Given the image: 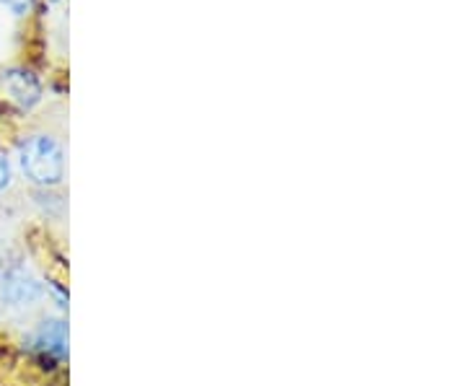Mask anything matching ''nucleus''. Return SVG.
Masks as SVG:
<instances>
[{"mask_svg":"<svg viewBox=\"0 0 466 386\" xmlns=\"http://www.w3.org/2000/svg\"><path fill=\"white\" fill-rule=\"evenodd\" d=\"M34 345L39 353L63 358L67 353V327L63 321H45L34 335Z\"/></svg>","mask_w":466,"mask_h":386,"instance_id":"obj_4","label":"nucleus"},{"mask_svg":"<svg viewBox=\"0 0 466 386\" xmlns=\"http://www.w3.org/2000/svg\"><path fill=\"white\" fill-rule=\"evenodd\" d=\"M14 16H26V14H32L34 8V0H0Z\"/></svg>","mask_w":466,"mask_h":386,"instance_id":"obj_5","label":"nucleus"},{"mask_svg":"<svg viewBox=\"0 0 466 386\" xmlns=\"http://www.w3.org/2000/svg\"><path fill=\"white\" fill-rule=\"evenodd\" d=\"M18 161L34 185L55 187L66 177V156L50 135H29L18 143Z\"/></svg>","mask_w":466,"mask_h":386,"instance_id":"obj_1","label":"nucleus"},{"mask_svg":"<svg viewBox=\"0 0 466 386\" xmlns=\"http://www.w3.org/2000/svg\"><path fill=\"white\" fill-rule=\"evenodd\" d=\"M0 96L21 112H29L42 99V84L24 67H8L0 73Z\"/></svg>","mask_w":466,"mask_h":386,"instance_id":"obj_2","label":"nucleus"},{"mask_svg":"<svg viewBox=\"0 0 466 386\" xmlns=\"http://www.w3.org/2000/svg\"><path fill=\"white\" fill-rule=\"evenodd\" d=\"M11 179H14V174H11V164H8V158L0 153V189H5V187L11 185Z\"/></svg>","mask_w":466,"mask_h":386,"instance_id":"obj_6","label":"nucleus"},{"mask_svg":"<svg viewBox=\"0 0 466 386\" xmlns=\"http://www.w3.org/2000/svg\"><path fill=\"white\" fill-rule=\"evenodd\" d=\"M0 296H3V301L8 303V306L21 309V306H32L34 301H39L42 286H39V280L32 278L26 269H11V272L3 278Z\"/></svg>","mask_w":466,"mask_h":386,"instance_id":"obj_3","label":"nucleus"}]
</instances>
